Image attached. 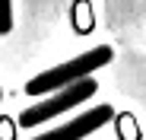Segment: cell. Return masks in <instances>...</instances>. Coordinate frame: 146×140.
Segmentation results:
<instances>
[{
	"instance_id": "cell-4",
	"label": "cell",
	"mask_w": 146,
	"mask_h": 140,
	"mask_svg": "<svg viewBox=\"0 0 146 140\" xmlns=\"http://www.w3.org/2000/svg\"><path fill=\"white\" fill-rule=\"evenodd\" d=\"M13 29V0H0V35H10Z\"/></svg>"
},
{
	"instance_id": "cell-2",
	"label": "cell",
	"mask_w": 146,
	"mask_h": 140,
	"mask_svg": "<svg viewBox=\"0 0 146 140\" xmlns=\"http://www.w3.org/2000/svg\"><path fill=\"white\" fill-rule=\"evenodd\" d=\"M95 92H99V83H95L92 77H83V80H76V83L57 89L51 99H44V102L26 108V111L19 115V124H22V127H38L41 121L54 118V115H60V111H67V108H76V105H83V102H89Z\"/></svg>"
},
{
	"instance_id": "cell-3",
	"label": "cell",
	"mask_w": 146,
	"mask_h": 140,
	"mask_svg": "<svg viewBox=\"0 0 146 140\" xmlns=\"http://www.w3.org/2000/svg\"><path fill=\"white\" fill-rule=\"evenodd\" d=\"M111 118H114V108L111 105H95V108L76 115L73 121H67L60 127H51V131H44V134H38L32 140H83V137L95 134L99 127H105Z\"/></svg>"
},
{
	"instance_id": "cell-5",
	"label": "cell",
	"mask_w": 146,
	"mask_h": 140,
	"mask_svg": "<svg viewBox=\"0 0 146 140\" xmlns=\"http://www.w3.org/2000/svg\"><path fill=\"white\" fill-rule=\"evenodd\" d=\"M0 99H3V89H0Z\"/></svg>"
},
{
	"instance_id": "cell-1",
	"label": "cell",
	"mask_w": 146,
	"mask_h": 140,
	"mask_svg": "<svg viewBox=\"0 0 146 140\" xmlns=\"http://www.w3.org/2000/svg\"><path fill=\"white\" fill-rule=\"evenodd\" d=\"M111 57H114V51L108 48V45L89 48L86 54H76L73 61H64V64H57V67H51V70H44V73L32 77V80L26 83V92H29V96L57 92V89H64V86H70V83H76V80H83V77H92L99 67L111 64Z\"/></svg>"
}]
</instances>
